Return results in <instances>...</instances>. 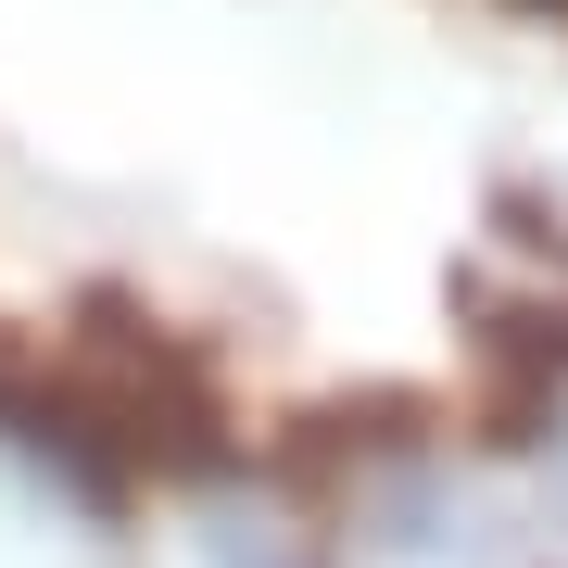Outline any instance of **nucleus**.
<instances>
[{"label":"nucleus","instance_id":"obj_1","mask_svg":"<svg viewBox=\"0 0 568 568\" xmlns=\"http://www.w3.org/2000/svg\"><path fill=\"white\" fill-rule=\"evenodd\" d=\"M203 568H328V556L278 544V530H203Z\"/></svg>","mask_w":568,"mask_h":568}]
</instances>
